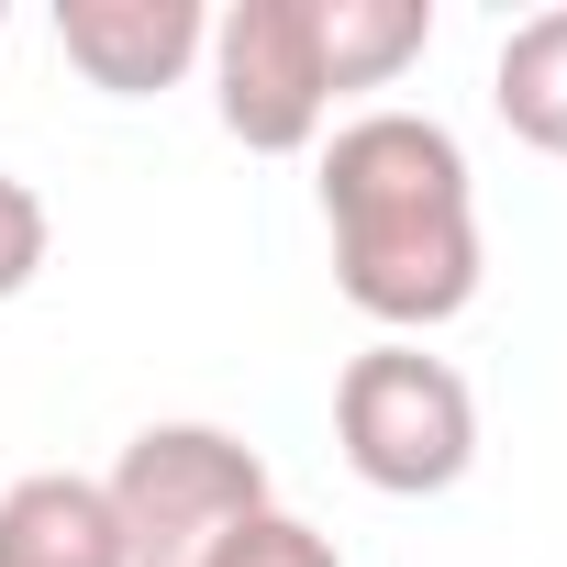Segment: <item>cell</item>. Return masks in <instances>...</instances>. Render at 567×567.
Here are the masks:
<instances>
[{
	"instance_id": "1",
	"label": "cell",
	"mask_w": 567,
	"mask_h": 567,
	"mask_svg": "<svg viewBox=\"0 0 567 567\" xmlns=\"http://www.w3.org/2000/svg\"><path fill=\"white\" fill-rule=\"evenodd\" d=\"M323 234H334V290L390 323L401 346L456 323L478 301V189L467 145L434 112H357L323 145Z\"/></svg>"
},
{
	"instance_id": "2",
	"label": "cell",
	"mask_w": 567,
	"mask_h": 567,
	"mask_svg": "<svg viewBox=\"0 0 567 567\" xmlns=\"http://www.w3.org/2000/svg\"><path fill=\"white\" fill-rule=\"evenodd\" d=\"M334 445L379 501H434L478 467V390L423 346H368L334 379Z\"/></svg>"
},
{
	"instance_id": "3",
	"label": "cell",
	"mask_w": 567,
	"mask_h": 567,
	"mask_svg": "<svg viewBox=\"0 0 567 567\" xmlns=\"http://www.w3.org/2000/svg\"><path fill=\"white\" fill-rule=\"evenodd\" d=\"M112 523L134 545V567H200L223 534H245L267 501V456L223 423H145L123 456H112Z\"/></svg>"
},
{
	"instance_id": "4",
	"label": "cell",
	"mask_w": 567,
	"mask_h": 567,
	"mask_svg": "<svg viewBox=\"0 0 567 567\" xmlns=\"http://www.w3.org/2000/svg\"><path fill=\"white\" fill-rule=\"evenodd\" d=\"M212 112L245 156H301L334 123V68H323V12L312 0H234L212 12Z\"/></svg>"
},
{
	"instance_id": "5",
	"label": "cell",
	"mask_w": 567,
	"mask_h": 567,
	"mask_svg": "<svg viewBox=\"0 0 567 567\" xmlns=\"http://www.w3.org/2000/svg\"><path fill=\"white\" fill-rule=\"evenodd\" d=\"M56 45H68V68L90 90L156 101V90H178L200 68L212 12H200V0H56Z\"/></svg>"
},
{
	"instance_id": "6",
	"label": "cell",
	"mask_w": 567,
	"mask_h": 567,
	"mask_svg": "<svg viewBox=\"0 0 567 567\" xmlns=\"http://www.w3.org/2000/svg\"><path fill=\"white\" fill-rule=\"evenodd\" d=\"M0 567H134L112 489L79 467H34L0 489Z\"/></svg>"
},
{
	"instance_id": "7",
	"label": "cell",
	"mask_w": 567,
	"mask_h": 567,
	"mask_svg": "<svg viewBox=\"0 0 567 567\" xmlns=\"http://www.w3.org/2000/svg\"><path fill=\"white\" fill-rule=\"evenodd\" d=\"M489 112H501L534 156H567V0L501 34V56H489Z\"/></svg>"
},
{
	"instance_id": "8",
	"label": "cell",
	"mask_w": 567,
	"mask_h": 567,
	"mask_svg": "<svg viewBox=\"0 0 567 567\" xmlns=\"http://www.w3.org/2000/svg\"><path fill=\"white\" fill-rule=\"evenodd\" d=\"M312 12H323L334 101H346V90H390V79L434 45V0H312Z\"/></svg>"
},
{
	"instance_id": "9",
	"label": "cell",
	"mask_w": 567,
	"mask_h": 567,
	"mask_svg": "<svg viewBox=\"0 0 567 567\" xmlns=\"http://www.w3.org/2000/svg\"><path fill=\"white\" fill-rule=\"evenodd\" d=\"M200 567H346V556H334V534H312L301 512H256V523L223 534Z\"/></svg>"
},
{
	"instance_id": "10",
	"label": "cell",
	"mask_w": 567,
	"mask_h": 567,
	"mask_svg": "<svg viewBox=\"0 0 567 567\" xmlns=\"http://www.w3.org/2000/svg\"><path fill=\"white\" fill-rule=\"evenodd\" d=\"M45 245H56V223H45L34 178H12V167H0V301H23L34 278H45Z\"/></svg>"
}]
</instances>
